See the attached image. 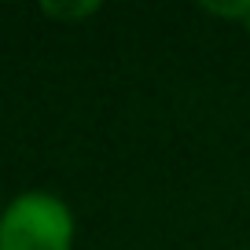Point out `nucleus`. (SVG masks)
Here are the masks:
<instances>
[{
	"label": "nucleus",
	"mask_w": 250,
	"mask_h": 250,
	"mask_svg": "<svg viewBox=\"0 0 250 250\" xmlns=\"http://www.w3.org/2000/svg\"><path fill=\"white\" fill-rule=\"evenodd\" d=\"M74 217L48 191H26L0 213V250H70Z\"/></svg>",
	"instance_id": "obj_1"
},
{
	"label": "nucleus",
	"mask_w": 250,
	"mask_h": 250,
	"mask_svg": "<svg viewBox=\"0 0 250 250\" xmlns=\"http://www.w3.org/2000/svg\"><path fill=\"white\" fill-rule=\"evenodd\" d=\"M48 15H55V19H74V15H92V11H100V4H78V8H44Z\"/></svg>",
	"instance_id": "obj_2"
},
{
	"label": "nucleus",
	"mask_w": 250,
	"mask_h": 250,
	"mask_svg": "<svg viewBox=\"0 0 250 250\" xmlns=\"http://www.w3.org/2000/svg\"><path fill=\"white\" fill-rule=\"evenodd\" d=\"M0 213H4V210H0Z\"/></svg>",
	"instance_id": "obj_3"
}]
</instances>
